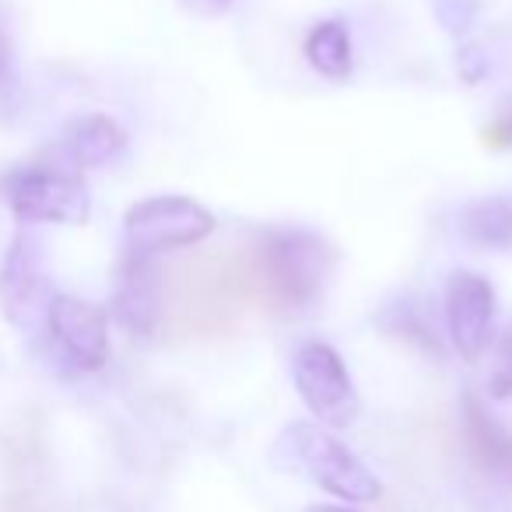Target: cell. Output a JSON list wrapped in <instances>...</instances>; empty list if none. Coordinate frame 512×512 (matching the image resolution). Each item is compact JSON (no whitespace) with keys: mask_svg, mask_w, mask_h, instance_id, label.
<instances>
[{"mask_svg":"<svg viewBox=\"0 0 512 512\" xmlns=\"http://www.w3.org/2000/svg\"><path fill=\"white\" fill-rule=\"evenodd\" d=\"M446 323L453 348L467 362L484 355L495 323V288L484 274L456 271L446 285Z\"/></svg>","mask_w":512,"mask_h":512,"instance_id":"cell-7","label":"cell"},{"mask_svg":"<svg viewBox=\"0 0 512 512\" xmlns=\"http://www.w3.org/2000/svg\"><path fill=\"white\" fill-rule=\"evenodd\" d=\"M179 4H183L186 11H193V15H200V18H214V15H225L235 0H179Z\"/></svg>","mask_w":512,"mask_h":512,"instance_id":"cell-18","label":"cell"},{"mask_svg":"<svg viewBox=\"0 0 512 512\" xmlns=\"http://www.w3.org/2000/svg\"><path fill=\"white\" fill-rule=\"evenodd\" d=\"M488 393L495 400H512V327L495 344V365H491V376H488Z\"/></svg>","mask_w":512,"mask_h":512,"instance_id":"cell-16","label":"cell"},{"mask_svg":"<svg viewBox=\"0 0 512 512\" xmlns=\"http://www.w3.org/2000/svg\"><path fill=\"white\" fill-rule=\"evenodd\" d=\"M253 295L278 316H302L323 299L334 246L309 228H267L246 253Z\"/></svg>","mask_w":512,"mask_h":512,"instance_id":"cell-2","label":"cell"},{"mask_svg":"<svg viewBox=\"0 0 512 512\" xmlns=\"http://www.w3.org/2000/svg\"><path fill=\"white\" fill-rule=\"evenodd\" d=\"M463 442H467L470 467L484 481L512 491V432L474 397L463 400Z\"/></svg>","mask_w":512,"mask_h":512,"instance_id":"cell-10","label":"cell"},{"mask_svg":"<svg viewBox=\"0 0 512 512\" xmlns=\"http://www.w3.org/2000/svg\"><path fill=\"white\" fill-rule=\"evenodd\" d=\"M46 316H50V330L57 344L78 369H102L106 365L109 330L106 313L99 306L74 299V295H53Z\"/></svg>","mask_w":512,"mask_h":512,"instance_id":"cell-9","label":"cell"},{"mask_svg":"<svg viewBox=\"0 0 512 512\" xmlns=\"http://www.w3.org/2000/svg\"><path fill=\"white\" fill-rule=\"evenodd\" d=\"M4 200L22 221H64L81 225L88 218V186L78 172V162H36L8 172L0 179Z\"/></svg>","mask_w":512,"mask_h":512,"instance_id":"cell-4","label":"cell"},{"mask_svg":"<svg viewBox=\"0 0 512 512\" xmlns=\"http://www.w3.org/2000/svg\"><path fill=\"white\" fill-rule=\"evenodd\" d=\"M127 148V134L109 116L88 113L67 127V151L78 165H106Z\"/></svg>","mask_w":512,"mask_h":512,"instance_id":"cell-12","label":"cell"},{"mask_svg":"<svg viewBox=\"0 0 512 512\" xmlns=\"http://www.w3.org/2000/svg\"><path fill=\"white\" fill-rule=\"evenodd\" d=\"M0 85H11V50L4 36H0Z\"/></svg>","mask_w":512,"mask_h":512,"instance_id":"cell-19","label":"cell"},{"mask_svg":"<svg viewBox=\"0 0 512 512\" xmlns=\"http://www.w3.org/2000/svg\"><path fill=\"white\" fill-rule=\"evenodd\" d=\"M292 379L299 397L306 400V407L320 418V425L348 428L362 411V400H358V390L348 376V365L330 344H302L292 358Z\"/></svg>","mask_w":512,"mask_h":512,"instance_id":"cell-6","label":"cell"},{"mask_svg":"<svg viewBox=\"0 0 512 512\" xmlns=\"http://www.w3.org/2000/svg\"><path fill=\"white\" fill-rule=\"evenodd\" d=\"M214 228V218L197 200L165 193V197L137 200L123 218L130 253H162V249H186L193 242L207 239Z\"/></svg>","mask_w":512,"mask_h":512,"instance_id":"cell-5","label":"cell"},{"mask_svg":"<svg viewBox=\"0 0 512 512\" xmlns=\"http://www.w3.org/2000/svg\"><path fill=\"white\" fill-rule=\"evenodd\" d=\"M4 512H46V509H39V505L29 502V498H15V502H11Z\"/></svg>","mask_w":512,"mask_h":512,"instance_id":"cell-20","label":"cell"},{"mask_svg":"<svg viewBox=\"0 0 512 512\" xmlns=\"http://www.w3.org/2000/svg\"><path fill=\"white\" fill-rule=\"evenodd\" d=\"M253 299L246 253L186 256L162 274V313L158 327L172 341H211L239 327Z\"/></svg>","mask_w":512,"mask_h":512,"instance_id":"cell-1","label":"cell"},{"mask_svg":"<svg viewBox=\"0 0 512 512\" xmlns=\"http://www.w3.org/2000/svg\"><path fill=\"white\" fill-rule=\"evenodd\" d=\"M460 232L467 242L484 249H505L512 246V204L502 197H484L463 207Z\"/></svg>","mask_w":512,"mask_h":512,"instance_id":"cell-13","label":"cell"},{"mask_svg":"<svg viewBox=\"0 0 512 512\" xmlns=\"http://www.w3.org/2000/svg\"><path fill=\"white\" fill-rule=\"evenodd\" d=\"M0 302L4 313L18 327H32L39 313L50 309V288L43 274V253L29 232H18L11 242L4 267H0Z\"/></svg>","mask_w":512,"mask_h":512,"instance_id":"cell-8","label":"cell"},{"mask_svg":"<svg viewBox=\"0 0 512 512\" xmlns=\"http://www.w3.org/2000/svg\"><path fill=\"white\" fill-rule=\"evenodd\" d=\"M113 313L137 337H148L158 327L162 278L151 267V256L127 253V264H123L120 281H116V292H113Z\"/></svg>","mask_w":512,"mask_h":512,"instance_id":"cell-11","label":"cell"},{"mask_svg":"<svg viewBox=\"0 0 512 512\" xmlns=\"http://www.w3.org/2000/svg\"><path fill=\"white\" fill-rule=\"evenodd\" d=\"M379 323H383V327L390 330V334L407 337V341H414L418 348H425V351H432V355H439V337H435V327L428 323V316H425V309H421V302H414V299L393 302V306L383 309Z\"/></svg>","mask_w":512,"mask_h":512,"instance_id":"cell-15","label":"cell"},{"mask_svg":"<svg viewBox=\"0 0 512 512\" xmlns=\"http://www.w3.org/2000/svg\"><path fill=\"white\" fill-rule=\"evenodd\" d=\"M306 57L323 78L344 81L351 74V36L344 22H320L306 39Z\"/></svg>","mask_w":512,"mask_h":512,"instance_id":"cell-14","label":"cell"},{"mask_svg":"<svg viewBox=\"0 0 512 512\" xmlns=\"http://www.w3.org/2000/svg\"><path fill=\"white\" fill-rule=\"evenodd\" d=\"M306 512H355V509H348V505H309Z\"/></svg>","mask_w":512,"mask_h":512,"instance_id":"cell-21","label":"cell"},{"mask_svg":"<svg viewBox=\"0 0 512 512\" xmlns=\"http://www.w3.org/2000/svg\"><path fill=\"white\" fill-rule=\"evenodd\" d=\"M481 141L488 144V148H512V113L495 120L491 127H484Z\"/></svg>","mask_w":512,"mask_h":512,"instance_id":"cell-17","label":"cell"},{"mask_svg":"<svg viewBox=\"0 0 512 512\" xmlns=\"http://www.w3.org/2000/svg\"><path fill=\"white\" fill-rule=\"evenodd\" d=\"M274 463L281 470H299L344 502H372L383 491L379 477L337 435L320 425H306V421H295L281 432L274 446Z\"/></svg>","mask_w":512,"mask_h":512,"instance_id":"cell-3","label":"cell"}]
</instances>
